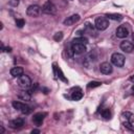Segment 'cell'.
<instances>
[{
    "mask_svg": "<svg viewBox=\"0 0 134 134\" xmlns=\"http://www.w3.org/2000/svg\"><path fill=\"white\" fill-rule=\"evenodd\" d=\"M115 35H116L117 38L124 39V38H127L129 36V30L126 27V25H120V26L117 27V29L115 31Z\"/></svg>",
    "mask_w": 134,
    "mask_h": 134,
    "instance_id": "cell-6",
    "label": "cell"
},
{
    "mask_svg": "<svg viewBox=\"0 0 134 134\" xmlns=\"http://www.w3.org/2000/svg\"><path fill=\"white\" fill-rule=\"evenodd\" d=\"M111 115H112V113H111V111H110L109 108H106V109H104V110L102 111V116H103L105 119H110V118H111Z\"/></svg>",
    "mask_w": 134,
    "mask_h": 134,
    "instance_id": "cell-19",
    "label": "cell"
},
{
    "mask_svg": "<svg viewBox=\"0 0 134 134\" xmlns=\"http://www.w3.org/2000/svg\"><path fill=\"white\" fill-rule=\"evenodd\" d=\"M83 97V92L80 88H75L73 89V91L71 92V99L72 100H80Z\"/></svg>",
    "mask_w": 134,
    "mask_h": 134,
    "instance_id": "cell-13",
    "label": "cell"
},
{
    "mask_svg": "<svg viewBox=\"0 0 134 134\" xmlns=\"http://www.w3.org/2000/svg\"><path fill=\"white\" fill-rule=\"evenodd\" d=\"M132 90H134V85H133V86H132Z\"/></svg>",
    "mask_w": 134,
    "mask_h": 134,
    "instance_id": "cell-34",
    "label": "cell"
},
{
    "mask_svg": "<svg viewBox=\"0 0 134 134\" xmlns=\"http://www.w3.org/2000/svg\"><path fill=\"white\" fill-rule=\"evenodd\" d=\"M71 49L74 53L76 54H82L86 51V45L85 44H80V43H72Z\"/></svg>",
    "mask_w": 134,
    "mask_h": 134,
    "instance_id": "cell-7",
    "label": "cell"
},
{
    "mask_svg": "<svg viewBox=\"0 0 134 134\" xmlns=\"http://www.w3.org/2000/svg\"><path fill=\"white\" fill-rule=\"evenodd\" d=\"M122 116L126 118V120H129V121H131V120L133 119V117H134L133 113H131V112H128V111L124 112V113H122Z\"/></svg>",
    "mask_w": 134,
    "mask_h": 134,
    "instance_id": "cell-23",
    "label": "cell"
},
{
    "mask_svg": "<svg viewBox=\"0 0 134 134\" xmlns=\"http://www.w3.org/2000/svg\"><path fill=\"white\" fill-rule=\"evenodd\" d=\"M102 85V83L100 82H96V81H92V82H90V83H88V85H87V87L89 88V89H93V88H96V87H99Z\"/></svg>",
    "mask_w": 134,
    "mask_h": 134,
    "instance_id": "cell-22",
    "label": "cell"
},
{
    "mask_svg": "<svg viewBox=\"0 0 134 134\" xmlns=\"http://www.w3.org/2000/svg\"><path fill=\"white\" fill-rule=\"evenodd\" d=\"M10 74L14 77H19V76H21L23 74V68L22 67H19V66L13 67L10 69Z\"/></svg>",
    "mask_w": 134,
    "mask_h": 134,
    "instance_id": "cell-15",
    "label": "cell"
},
{
    "mask_svg": "<svg viewBox=\"0 0 134 134\" xmlns=\"http://www.w3.org/2000/svg\"><path fill=\"white\" fill-rule=\"evenodd\" d=\"M21 112H22L23 114H29V113L31 112V108H30L29 106H27V105H24V107L22 108Z\"/></svg>",
    "mask_w": 134,
    "mask_h": 134,
    "instance_id": "cell-25",
    "label": "cell"
},
{
    "mask_svg": "<svg viewBox=\"0 0 134 134\" xmlns=\"http://www.w3.org/2000/svg\"><path fill=\"white\" fill-rule=\"evenodd\" d=\"M111 62L114 66L122 67L125 64V55L119 53V52H114L111 55Z\"/></svg>",
    "mask_w": 134,
    "mask_h": 134,
    "instance_id": "cell-3",
    "label": "cell"
},
{
    "mask_svg": "<svg viewBox=\"0 0 134 134\" xmlns=\"http://www.w3.org/2000/svg\"><path fill=\"white\" fill-rule=\"evenodd\" d=\"M4 49H5L6 52H10V51H12V48H10V47H6V48H4Z\"/></svg>",
    "mask_w": 134,
    "mask_h": 134,
    "instance_id": "cell-29",
    "label": "cell"
},
{
    "mask_svg": "<svg viewBox=\"0 0 134 134\" xmlns=\"http://www.w3.org/2000/svg\"><path fill=\"white\" fill-rule=\"evenodd\" d=\"M72 43H80V44H87L88 43V39L87 38H84V37H79V38H75L73 39Z\"/></svg>",
    "mask_w": 134,
    "mask_h": 134,
    "instance_id": "cell-20",
    "label": "cell"
},
{
    "mask_svg": "<svg viewBox=\"0 0 134 134\" xmlns=\"http://www.w3.org/2000/svg\"><path fill=\"white\" fill-rule=\"evenodd\" d=\"M57 74H58V77L61 80V81H63L64 83H68V80L65 77V75H64V73H63V71H62V69L60 68V67H57Z\"/></svg>",
    "mask_w": 134,
    "mask_h": 134,
    "instance_id": "cell-18",
    "label": "cell"
},
{
    "mask_svg": "<svg viewBox=\"0 0 134 134\" xmlns=\"http://www.w3.org/2000/svg\"><path fill=\"white\" fill-rule=\"evenodd\" d=\"M132 38H133V41H134V34L132 35Z\"/></svg>",
    "mask_w": 134,
    "mask_h": 134,
    "instance_id": "cell-33",
    "label": "cell"
},
{
    "mask_svg": "<svg viewBox=\"0 0 134 134\" xmlns=\"http://www.w3.org/2000/svg\"><path fill=\"white\" fill-rule=\"evenodd\" d=\"M42 12L47 15H53V14H55L57 8L51 1H46L42 6Z\"/></svg>",
    "mask_w": 134,
    "mask_h": 134,
    "instance_id": "cell-4",
    "label": "cell"
},
{
    "mask_svg": "<svg viewBox=\"0 0 134 134\" xmlns=\"http://www.w3.org/2000/svg\"><path fill=\"white\" fill-rule=\"evenodd\" d=\"M124 127L126 128V129H128V130H131V131H133L134 130V128L132 127V124H131V121H129V120H126L124 124Z\"/></svg>",
    "mask_w": 134,
    "mask_h": 134,
    "instance_id": "cell-26",
    "label": "cell"
},
{
    "mask_svg": "<svg viewBox=\"0 0 134 134\" xmlns=\"http://www.w3.org/2000/svg\"><path fill=\"white\" fill-rule=\"evenodd\" d=\"M24 126V120L22 118H16L9 121V127L12 129H20Z\"/></svg>",
    "mask_w": 134,
    "mask_h": 134,
    "instance_id": "cell-12",
    "label": "cell"
},
{
    "mask_svg": "<svg viewBox=\"0 0 134 134\" xmlns=\"http://www.w3.org/2000/svg\"><path fill=\"white\" fill-rule=\"evenodd\" d=\"M30 92H27L23 89V91H21L19 94H18V98L21 99V100H25V102H28L30 100Z\"/></svg>",
    "mask_w": 134,
    "mask_h": 134,
    "instance_id": "cell-16",
    "label": "cell"
},
{
    "mask_svg": "<svg viewBox=\"0 0 134 134\" xmlns=\"http://www.w3.org/2000/svg\"><path fill=\"white\" fill-rule=\"evenodd\" d=\"M8 2H9V4L12 6H17L19 4V0H9Z\"/></svg>",
    "mask_w": 134,
    "mask_h": 134,
    "instance_id": "cell-28",
    "label": "cell"
},
{
    "mask_svg": "<svg viewBox=\"0 0 134 134\" xmlns=\"http://www.w3.org/2000/svg\"><path fill=\"white\" fill-rule=\"evenodd\" d=\"M12 105H13V107H14L16 110H19V111H21V110H22V108L24 107V105H25V104H23V103H21V102H17V100H14Z\"/></svg>",
    "mask_w": 134,
    "mask_h": 134,
    "instance_id": "cell-21",
    "label": "cell"
},
{
    "mask_svg": "<svg viewBox=\"0 0 134 134\" xmlns=\"http://www.w3.org/2000/svg\"><path fill=\"white\" fill-rule=\"evenodd\" d=\"M120 49H121L122 51L127 52V53H130V52H132V50L134 49V45H133L131 42H129V41H122V42L120 43Z\"/></svg>",
    "mask_w": 134,
    "mask_h": 134,
    "instance_id": "cell-11",
    "label": "cell"
},
{
    "mask_svg": "<svg viewBox=\"0 0 134 134\" xmlns=\"http://www.w3.org/2000/svg\"><path fill=\"white\" fill-rule=\"evenodd\" d=\"M47 116V113L45 112H39V113H36L32 117V121L37 125V126H41L44 121V118Z\"/></svg>",
    "mask_w": 134,
    "mask_h": 134,
    "instance_id": "cell-8",
    "label": "cell"
},
{
    "mask_svg": "<svg viewBox=\"0 0 134 134\" xmlns=\"http://www.w3.org/2000/svg\"><path fill=\"white\" fill-rule=\"evenodd\" d=\"M24 24H25V21H24L23 19H17V20H16V25H17L19 28L23 27Z\"/></svg>",
    "mask_w": 134,
    "mask_h": 134,
    "instance_id": "cell-27",
    "label": "cell"
},
{
    "mask_svg": "<svg viewBox=\"0 0 134 134\" xmlns=\"http://www.w3.org/2000/svg\"><path fill=\"white\" fill-rule=\"evenodd\" d=\"M62 39H63V32H62V31H59V32H57V34L53 36V40H54V41H57V42L61 41Z\"/></svg>",
    "mask_w": 134,
    "mask_h": 134,
    "instance_id": "cell-24",
    "label": "cell"
},
{
    "mask_svg": "<svg viewBox=\"0 0 134 134\" xmlns=\"http://www.w3.org/2000/svg\"><path fill=\"white\" fill-rule=\"evenodd\" d=\"M40 12H41V7L39 5H37V4H31L26 9V14L29 17H38Z\"/></svg>",
    "mask_w": 134,
    "mask_h": 134,
    "instance_id": "cell-5",
    "label": "cell"
},
{
    "mask_svg": "<svg viewBox=\"0 0 134 134\" xmlns=\"http://www.w3.org/2000/svg\"><path fill=\"white\" fill-rule=\"evenodd\" d=\"M99 70L102 73L104 74H110L113 70L112 68V65L109 63V62H103L100 65H99Z\"/></svg>",
    "mask_w": 134,
    "mask_h": 134,
    "instance_id": "cell-9",
    "label": "cell"
},
{
    "mask_svg": "<svg viewBox=\"0 0 134 134\" xmlns=\"http://www.w3.org/2000/svg\"><path fill=\"white\" fill-rule=\"evenodd\" d=\"M95 60H96V54H95L94 51H92V52H90V53L85 58V60H84V65L88 68L89 65H90V63H91L92 61H95Z\"/></svg>",
    "mask_w": 134,
    "mask_h": 134,
    "instance_id": "cell-14",
    "label": "cell"
},
{
    "mask_svg": "<svg viewBox=\"0 0 134 134\" xmlns=\"http://www.w3.org/2000/svg\"><path fill=\"white\" fill-rule=\"evenodd\" d=\"M106 17L108 19H111V20H114V21H120V20H122V16L120 14H107Z\"/></svg>",
    "mask_w": 134,
    "mask_h": 134,
    "instance_id": "cell-17",
    "label": "cell"
},
{
    "mask_svg": "<svg viewBox=\"0 0 134 134\" xmlns=\"http://www.w3.org/2000/svg\"><path fill=\"white\" fill-rule=\"evenodd\" d=\"M80 19H81L80 15H77V14L72 15V16H70V17H68L67 19H65V20H64V25H67V26L73 25V24H75L76 22H79V21H80Z\"/></svg>",
    "mask_w": 134,
    "mask_h": 134,
    "instance_id": "cell-10",
    "label": "cell"
},
{
    "mask_svg": "<svg viewBox=\"0 0 134 134\" xmlns=\"http://www.w3.org/2000/svg\"><path fill=\"white\" fill-rule=\"evenodd\" d=\"M130 81H131V82H133V83H134V74H133V75H131V76H130Z\"/></svg>",
    "mask_w": 134,
    "mask_h": 134,
    "instance_id": "cell-31",
    "label": "cell"
},
{
    "mask_svg": "<svg viewBox=\"0 0 134 134\" xmlns=\"http://www.w3.org/2000/svg\"><path fill=\"white\" fill-rule=\"evenodd\" d=\"M32 134H37V133H40V130H32L31 131Z\"/></svg>",
    "mask_w": 134,
    "mask_h": 134,
    "instance_id": "cell-30",
    "label": "cell"
},
{
    "mask_svg": "<svg viewBox=\"0 0 134 134\" xmlns=\"http://www.w3.org/2000/svg\"><path fill=\"white\" fill-rule=\"evenodd\" d=\"M18 86L21 89H24V90L30 88V86H31V80H30V77L28 75H26V74H22L21 76L18 77Z\"/></svg>",
    "mask_w": 134,
    "mask_h": 134,
    "instance_id": "cell-2",
    "label": "cell"
},
{
    "mask_svg": "<svg viewBox=\"0 0 134 134\" xmlns=\"http://www.w3.org/2000/svg\"><path fill=\"white\" fill-rule=\"evenodd\" d=\"M3 132H4V129H3V127L1 126V133H3Z\"/></svg>",
    "mask_w": 134,
    "mask_h": 134,
    "instance_id": "cell-32",
    "label": "cell"
},
{
    "mask_svg": "<svg viewBox=\"0 0 134 134\" xmlns=\"http://www.w3.org/2000/svg\"><path fill=\"white\" fill-rule=\"evenodd\" d=\"M94 26L98 30H105V29H107L108 26H109V20H108V18L107 17H97L95 19Z\"/></svg>",
    "mask_w": 134,
    "mask_h": 134,
    "instance_id": "cell-1",
    "label": "cell"
}]
</instances>
